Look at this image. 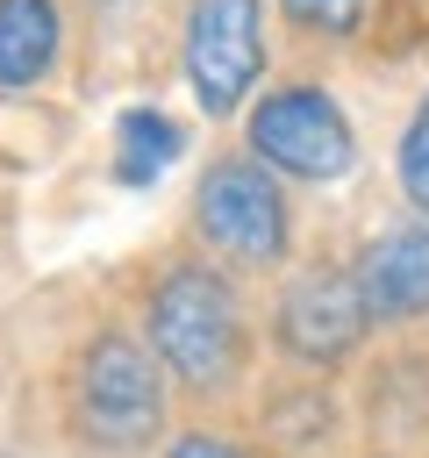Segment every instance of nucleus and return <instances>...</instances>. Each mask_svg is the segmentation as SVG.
<instances>
[{"instance_id":"f257e3e1","label":"nucleus","mask_w":429,"mask_h":458,"mask_svg":"<svg viewBox=\"0 0 429 458\" xmlns=\"http://www.w3.org/2000/svg\"><path fill=\"white\" fill-rule=\"evenodd\" d=\"M150 351L186 379V386H222L243 358V329H236V301L214 272L179 265L164 272V286L150 293Z\"/></svg>"},{"instance_id":"f03ea898","label":"nucleus","mask_w":429,"mask_h":458,"mask_svg":"<svg viewBox=\"0 0 429 458\" xmlns=\"http://www.w3.org/2000/svg\"><path fill=\"white\" fill-rule=\"evenodd\" d=\"M157 422H164L157 358L129 336H100L79 365V429L100 451H136Z\"/></svg>"},{"instance_id":"7ed1b4c3","label":"nucleus","mask_w":429,"mask_h":458,"mask_svg":"<svg viewBox=\"0 0 429 458\" xmlns=\"http://www.w3.org/2000/svg\"><path fill=\"white\" fill-rule=\"evenodd\" d=\"M250 150L293 179H343L358 143H350V122L343 107L322 93V86H279L257 100L250 114Z\"/></svg>"},{"instance_id":"20e7f679","label":"nucleus","mask_w":429,"mask_h":458,"mask_svg":"<svg viewBox=\"0 0 429 458\" xmlns=\"http://www.w3.org/2000/svg\"><path fill=\"white\" fill-rule=\"evenodd\" d=\"M265 64V7L257 0H193L186 14V86L200 114H236Z\"/></svg>"},{"instance_id":"39448f33","label":"nucleus","mask_w":429,"mask_h":458,"mask_svg":"<svg viewBox=\"0 0 429 458\" xmlns=\"http://www.w3.org/2000/svg\"><path fill=\"white\" fill-rule=\"evenodd\" d=\"M193 215H200L207 243H222L229 258L272 265V258L286 250V200H279L272 172H257V165H243V157H222V165H207Z\"/></svg>"},{"instance_id":"423d86ee","label":"nucleus","mask_w":429,"mask_h":458,"mask_svg":"<svg viewBox=\"0 0 429 458\" xmlns=\"http://www.w3.org/2000/svg\"><path fill=\"white\" fill-rule=\"evenodd\" d=\"M365 322H372V308L358 293V272H336V265L300 272L286 286V301H279V344L293 358H322L329 365L365 336Z\"/></svg>"},{"instance_id":"0eeeda50","label":"nucleus","mask_w":429,"mask_h":458,"mask_svg":"<svg viewBox=\"0 0 429 458\" xmlns=\"http://www.w3.org/2000/svg\"><path fill=\"white\" fill-rule=\"evenodd\" d=\"M358 293L372 322H408L429 308V222H400L358 258Z\"/></svg>"},{"instance_id":"6e6552de","label":"nucleus","mask_w":429,"mask_h":458,"mask_svg":"<svg viewBox=\"0 0 429 458\" xmlns=\"http://www.w3.org/2000/svg\"><path fill=\"white\" fill-rule=\"evenodd\" d=\"M57 57V7L50 0H0V86H36Z\"/></svg>"},{"instance_id":"1a4fd4ad","label":"nucleus","mask_w":429,"mask_h":458,"mask_svg":"<svg viewBox=\"0 0 429 458\" xmlns=\"http://www.w3.org/2000/svg\"><path fill=\"white\" fill-rule=\"evenodd\" d=\"M179 150H186V136H179V122L157 114V107H129V114L114 122V179H129V186H150Z\"/></svg>"},{"instance_id":"9d476101","label":"nucleus","mask_w":429,"mask_h":458,"mask_svg":"<svg viewBox=\"0 0 429 458\" xmlns=\"http://www.w3.org/2000/svg\"><path fill=\"white\" fill-rule=\"evenodd\" d=\"M400 193H408L415 208H429V93H422L415 122L400 129Z\"/></svg>"},{"instance_id":"9b49d317","label":"nucleus","mask_w":429,"mask_h":458,"mask_svg":"<svg viewBox=\"0 0 429 458\" xmlns=\"http://www.w3.org/2000/svg\"><path fill=\"white\" fill-rule=\"evenodd\" d=\"M286 7H293L307 29H329V36H343V29H358V21H365V7H372V0H286Z\"/></svg>"},{"instance_id":"f8f14e48","label":"nucleus","mask_w":429,"mask_h":458,"mask_svg":"<svg viewBox=\"0 0 429 458\" xmlns=\"http://www.w3.org/2000/svg\"><path fill=\"white\" fill-rule=\"evenodd\" d=\"M172 458H243L236 444H222V437H179L172 444Z\"/></svg>"}]
</instances>
